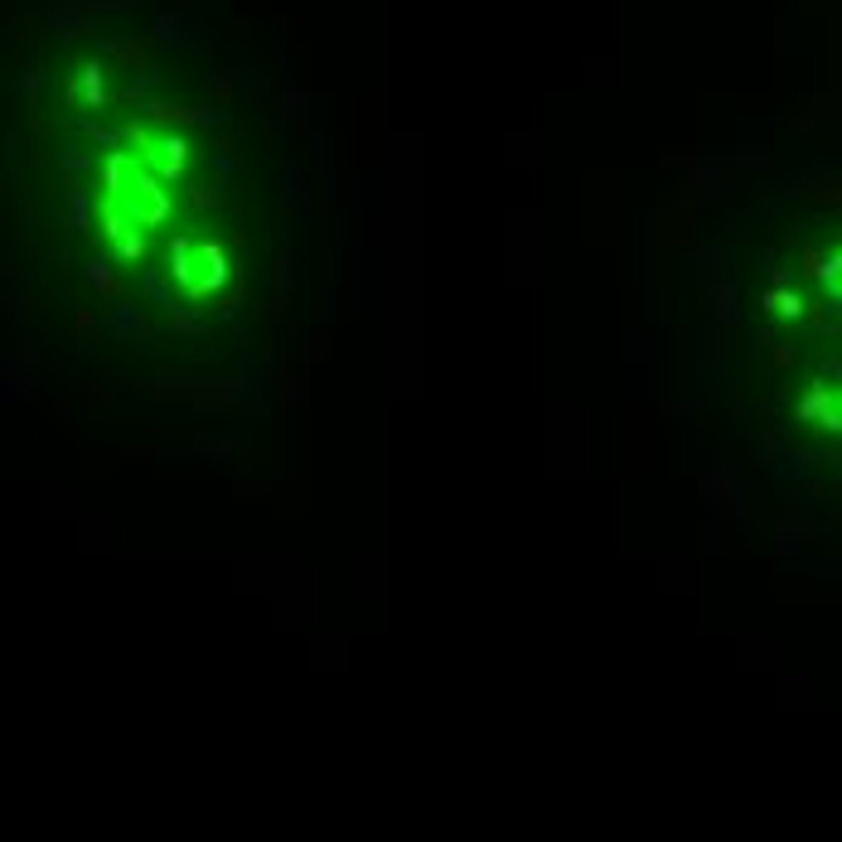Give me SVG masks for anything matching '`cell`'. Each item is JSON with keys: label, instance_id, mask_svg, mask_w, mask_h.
Returning a JSON list of instances; mask_svg holds the SVG:
<instances>
[{"label": "cell", "instance_id": "1", "mask_svg": "<svg viewBox=\"0 0 842 842\" xmlns=\"http://www.w3.org/2000/svg\"><path fill=\"white\" fill-rule=\"evenodd\" d=\"M87 97H92V102L107 97V92H102V68H87Z\"/></svg>", "mask_w": 842, "mask_h": 842}]
</instances>
